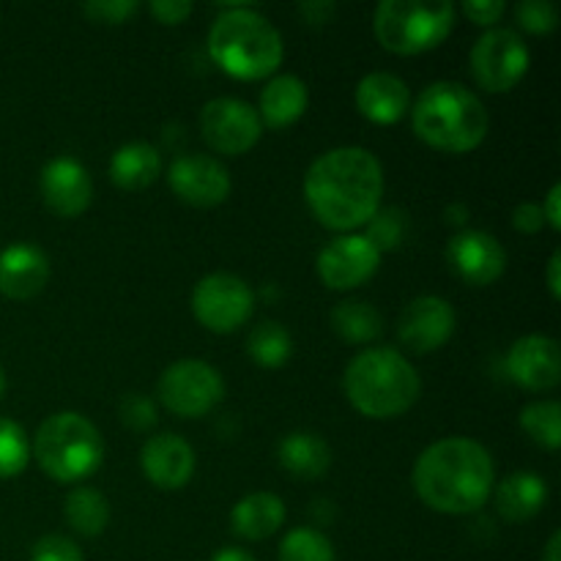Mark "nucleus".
Listing matches in <instances>:
<instances>
[{"label": "nucleus", "mask_w": 561, "mask_h": 561, "mask_svg": "<svg viewBox=\"0 0 561 561\" xmlns=\"http://www.w3.org/2000/svg\"><path fill=\"white\" fill-rule=\"evenodd\" d=\"M383 195L381 162L367 148H332L310 164L305 197L329 230H354L376 217Z\"/></svg>", "instance_id": "obj_1"}, {"label": "nucleus", "mask_w": 561, "mask_h": 561, "mask_svg": "<svg viewBox=\"0 0 561 561\" xmlns=\"http://www.w3.org/2000/svg\"><path fill=\"white\" fill-rule=\"evenodd\" d=\"M496 469L482 444L453 436L431 444L414 463V488L436 513L466 515L491 499Z\"/></svg>", "instance_id": "obj_2"}, {"label": "nucleus", "mask_w": 561, "mask_h": 561, "mask_svg": "<svg viewBox=\"0 0 561 561\" xmlns=\"http://www.w3.org/2000/svg\"><path fill=\"white\" fill-rule=\"evenodd\" d=\"M488 110L474 93L460 82H433L416 99L411 110V126L416 137L436 151H474L488 135Z\"/></svg>", "instance_id": "obj_3"}, {"label": "nucleus", "mask_w": 561, "mask_h": 561, "mask_svg": "<svg viewBox=\"0 0 561 561\" xmlns=\"http://www.w3.org/2000/svg\"><path fill=\"white\" fill-rule=\"evenodd\" d=\"M343 389L359 414L370 420H392L416 403L422 381L403 354L392 348H370L351 359Z\"/></svg>", "instance_id": "obj_4"}, {"label": "nucleus", "mask_w": 561, "mask_h": 561, "mask_svg": "<svg viewBox=\"0 0 561 561\" xmlns=\"http://www.w3.org/2000/svg\"><path fill=\"white\" fill-rule=\"evenodd\" d=\"M208 53L217 66L239 80H261L283 64V36L250 5H233L214 20Z\"/></svg>", "instance_id": "obj_5"}, {"label": "nucleus", "mask_w": 561, "mask_h": 561, "mask_svg": "<svg viewBox=\"0 0 561 561\" xmlns=\"http://www.w3.org/2000/svg\"><path fill=\"white\" fill-rule=\"evenodd\" d=\"M33 453L53 480L80 482L102 466L104 442L91 420L75 411H60L42 422Z\"/></svg>", "instance_id": "obj_6"}, {"label": "nucleus", "mask_w": 561, "mask_h": 561, "mask_svg": "<svg viewBox=\"0 0 561 561\" xmlns=\"http://www.w3.org/2000/svg\"><path fill=\"white\" fill-rule=\"evenodd\" d=\"M455 9L447 0H383L376 9V36L389 53L420 55L449 36Z\"/></svg>", "instance_id": "obj_7"}, {"label": "nucleus", "mask_w": 561, "mask_h": 561, "mask_svg": "<svg viewBox=\"0 0 561 561\" xmlns=\"http://www.w3.org/2000/svg\"><path fill=\"white\" fill-rule=\"evenodd\" d=\"M225 398V381L211 365L201 359H181L159 378V400L175 416L197 420L217 409Z\"/></svg>", "instance_id": "obj_8"}, {"label": "nucleus", "mask_w": 561, "mask_h": 561, "mask_svg": "<svg viewBox=\"0 0 561 561\" xmlns=\"http://www.w3.org/2000/svg\"><path fill=\"white\" fill-rule=\"evenodd\" d=\"M529 60V49L518 31L491 27L471 47V75L485 91L507 93L524 80Z\"/></svg>", "instance_id": "obj_9"}, {"label": "nucleus", "mask_w": 561, "mask_h": 561, "mask_svg": "<svg viewBox=\"0 0 561 561\" xmlns=\"http://www.w3.org/2000/svg\"><path fill=\"white\" fill-rule=\"evenodd\" d=\"M255 307V294L241 277L217 272L203 277L192 290V312L206 329L228 334L244 327Z\"/></svg>", "instance_id": "obj_10"}, {"label": "nucleus", "mask_w": 561, "mask_h": 561, "mask_svg": "<svg viewBox=\"0 0 561 561\" xmlns=\"http://www.w3.org/2000/svg\"><path fill=\"white\" fill-rule=\"evenodd\" d=\"M201 129L208 146L228 157L247 153L261 140L263 124L257 110L241 99H211L201 113Z\"/></svg>", "instance_id": "obj_11"}, {"label": "nucleus", "mask_w": 561, "mask_h": 561, "mask_svg": "<svg viewBox=\"0 0 561 561\" xmlns=\"http://www.w3.org/2000/svg\"><path fill=\"white\" fill-rule=\"evenodd\" d=\"M381 252L365 236H340L318 252V277L332 290H351L376 274Z\"/></svg>", "instance_id": "obj_12"}, {"label": "nucleus", "mask_w": 561, "mask_h": 561, "mask_svg": "<svg viewBox=\"0 0 561 561\" xmlns=\"http://www.w3.org/2000/svg\"><path fill=\"white\" fill-rule=\"evenodd\" d=\"M168 179L175 195L197 208L219 206L230 195V173L222 162L206 157V153L173 159Z\"/></svg>", "instance_id": "obj_13"}, {"label": "nucleus", "mask_w": 561, "mask_h": 561, "mask_svg": "<svg viewBox=\"0 0 561 561\" xmlns=\"http://www.w3.org/2000/svg\"><path fill=\"white\" fill-rule=\"evenodd\" d=\"M455 332V310L442 296H420L403 310L398 337L414 354H431L442 348Z\"/></svg>", "instance_id": "obj_14"}, {"label": "nucleus", "mask_w": 561, "mask_h": 561, "mask_svg": "<svg viewBox=\"0 0 561 561\" xmlns=\"http://www.w3.org/2000/svg\"><path fill=\"white\" fill-rule=\"evenodd\" d=\"M447 261L463 283L482 288L502 277L507 252L485 230H463L447 244Z\"/></svg>", "instance_id": "obj_15"}, {"label": "nucleus", "mask_w": 561, "mask_h": 561, "mask_svg": "<svg viewBox=\"0 0 561 561\" xmlns=\"http://www.w3.org/2000/svg\"><path fill=\"white\" fill-rule=\"evenodd\" d=\"M140 466L162 491H179L195 474V449L175 433H159L140 449Z\"/></svg>", "instance_id": "obj_16"}, {"label": "nucleus", "mask_w": 561, "mask_h": 561, "mask_svg": "<svg viewBox=\"0 0 561 561\" xmlns=\"http://www.w3.org/2000/svg\"><path fill=\"white\" fill-rule=\"evenodd\" d=\"M42 197L58 217H80L93 197L88 170L77 159L58 157L42 170Z\"/></svg>", "instance_id": "obj_17"}, {"label": "nucleus", "mask_w": 561, "mask_h": 561, "mask_svg": "<svg viewBox=\"0 0 561 561\" xmlns=\"http://www.w3.org/2000/svg\"><path fill=\"white\" fill-rule=\"evenodd\" d=\"M507 370L520 387L535 389V392H546L561 381V359H559V343L546 337V334H529L520 337L518 343L510 348Z\"/></svg>", "instance_id": "obj_18"}, {"label": "nucleus", "mask_w": 561, "mask_h": 561, "mask_svg": "<svg viewBox=\"0 0 561 561\" xmlns=\"http://www.w3.org/2000/svg\"><path fill=\"white\" fill-rule=\"evenodd\" d=\"M49 279V261L38 247L11 244L0 252V294L9 299H33Z\"/></svg>", "instance_id": "obj_19"}, {"label": "nucleus", "mask_w": 561, "mask_h": 561, "mask_svg": "<svg viewBox=\"0 0 561 561\" xmlns=\"http://www.w3.org/2000/svg\"><path fill=\"white\" fill-rule=\"evenodd\" d=\"M409 85L398 75L373 71L356 85V107L373 124H394L409 113Z\"/></svg>", "instance_id": "obj_20"}, {"label": "nucleus", "mask_w": 561, "mask_h": 561, "mask_svg": "<svg viewBox=\"0 0 561 561\" xmlns=\"http://www.w3.org/2000/svg\"><path fill=\"white\" fill-rule=\"evenodd\" d=\"M310 93L307 85L294 75H277L261 93V110L257 118L272 129H285L305 115Z\"/></svg>", "instance_id": "obj_21"}, {"label": "nucleus", "mask_w": 561, "mask_h": 561, "mask_svg": "<svg viewBox=\"0 0 561 561\" xmlns=\"http://www.w3.org/2000/svg\"><path fill=\"white\" fill-rule=\"evenodd\" d=\"M546 480L531 474V471L510 474L507 480L496 488V510L504 520H510V524H520V520L535 518V515L546 507Z\"/></svg>", "instance_id": "obj_22"}, {"label": "nucleus", "mask_w": 561, "mask_h": 561, "mask_svg": "<svg viewBox=\"0 0 561 561\" xmlns=\"http://www.w3.org/2000/svg\"><path fill=\"white\" fill-rule=\"evenodd\" d=\"M277 458L285 471H290L299 480H318L332 466V449L316 433L296 431L279 442Z\"/></svg>", "instance_id": "obj_23"}, {"label": "nucleus", "mask_w": 561, "mask_h": 561, "mask_svg": "<svg viewBox=\"0 0 561 561\" xmlns=\"http://www.w3.org/2000/svg\"><path fill=\"white\" fill-rule=\"evenodd\" d=\"M285 524V504L274 493H250L230 513V526L244 540H266Z\"/></svg>", "instance_id": "obj_24"}, {"label": "nucleus", "mask_w": 561, "mask_h": 561, "mask_svg": "<svg viewBox=\"0 0 561 561\" xmlns=\"http://www.w3.org/2000/svg\"><path fill=\"white\" fill-rule=\"evenodd\" d=\"M162 173V153L151 142H126L113 153L110 162V175L113 184L121 190H146Z\"/></svg>", "instance_id": "obj_25"}, {"label": "nucleus", "mask_w": 561, "mask_h": 561, "mask_svg": "<svg viewBox=\"0 0 561 561\" xmlns=\"http://www.w3.org/2000/svg\"><path fill=\"white\" fill-rule=\"evenodd\" d=\"M66 520L75 531L85 537H96L107 529L110 504L96 488H75L66 499Z\"/></svg>", "instance_id": "obj_26"}, {"label": "nucleus", "mask_w": 561, "mask_h": 561, "mask_svg": "<svg viewBox=\"0 0 561 561\" xmlns=\"http://www.w3.org/2000/svg\"><path fill=\"white\" fill-rule=\"evenodd\" d=\"M332 327L345 343H370L381 334V316L367 301H343L332 310Z\"/></svg>", "instance_id": "obj_27"}, {"label": "nucleus", "mask_w": 561, "mask_h": 561, "mask_svg": "<svg viewBox=\"0 0 561 561\" xmlns=\"http://www.w3.org/2000/svg\"><path fill=\"white\" fill-rule=\"evenodd\" d=\"M247 351L261 367H283L294 354V340L283 323L263 321L247 337Z\"/></svg>", "instance_id": "obj_28"}, {"label": "nucleus", "mask_w": 561, "mask_h": 561, "mask_svg": "<svg viewBox=\"0 0 561 561\" xmlns=\"http://www.w3.org/2000/svg\"><path fill=\"white\" fill-rule=\"evenodd\" d=\"M520 427L540 447L557 453L561 447V405L557 400H537L520 411Z\"/></svg>", "instance_id": "obj_29"}, {"label": "nucleus", "mask_w": 561, "mask_h": 561, "mask_svg": "<svg viewBox=\"0 0 561 561\" xmlns=\"http://www.w3.org/2000/svg\"><path fill=\"white\" fill-rule=\"evenodd\" d=\"M31 460V442L14 420L0 416V480H9L25 471Z\"/></svg>", "instance_id": "obj_30"}, {"label": "nucleus", "mask_w": 561, "mask_h": 561, "mask_svg": "<svg viewBox=\"0 0 561 561\" xmlns=\"http://www.w3.org/2000/svg\"><path fill=\"white\" fill-rule=\"evenodd\" d=\"M279 561H337V557L321 531L294 529L279 542Z\"/></svg>", "instance_id": "obj_31"}, {"label": "nucleus", "mask_w": 561, "mask_h": 561, "mask_svg": "<svg viewBox=\"0 0 561 561\" xmlns=\"http://www.w3.org/2000/svg\"><path fill=\"white\" fill-rule=\"evenodd\" d=\"M403 230H405V217L398 211V208H387V211L378 208L376 217L367 222L365 239L370 241L378 252L394 250V247L400 244V239H403Z\"/></svg>", "instance_id": "obj_32"}, {"label": "nucleus", "mask_w": 561, "mask_h": 561, "mask_svg": "<svg viewBox=\"0 0 561 561\" xmlns=\"http://www.w3.org/2000/svg\"><path fill=\"white\" fill-rule=\"evenodd\" d=\"M515 20L529 33H551L559 25V11L551 0H524L515 9Z\"/></svg>", "instance_id": "obj_33"}, {"label": "nucleus", "mask_w": 561, "mask_h": 561, "mask_svg": "<svg viewBox=\"0 0 561 561\" xmlns=\"http://www.w3.org/2000/svg\"><path fill=\"white\" fill-rule=\"evenodd\" d=\"M137 9H140V5H137L135 0H88V3L82 5L88 20L104 22V25H121V22H126L129 16H135Z\"/></svg>", "instance_id": "obj_34"}, {"label": "nucleus", "mask_w": 561, "mask_h": 561, "mask_svg": "<svg viewBox=\"0 0 561 561\" xmlns=\"http://www.w3.org/2000/svg\"><path fill=\"white\" fill-rule=\"evenodd\" d=\"M31 561H85L75 540L64 535H44L33 546Z\"/></svg>", "instance_id": "obj_35"}, {"label": "nucleus", "mask_w": 561, "mask_h": 561, "mask_svg": "<svg viewBox=\"0 0 561 561\" xmlns=\"http://www.w3.org/2000/svg\"><path fill=\"white\" fill-rule=\"evenodd\" d=\"M121 420L131 427V431H148V427L157 425V409L148 398L142 394H129L121 403Z\"/></svg>", "instance_id": "obj_36"}, {"label": "nucleus", "mask_w": 561, "mask_h": 561, "mask_svg": "<svg viewBox=\"0 0 561 561\" xmlns=\"http://www.w3.org/2000/svg\"><path fill=\"white\" fill-rule=\"evenodd\" d=\"M504 0H466L463 11L469 20H474L477 25H493V22L502 20L504 14Z\"/></svg>", "instance_id": "obj_37"}, {"label": "nucleus", "mask_w": 561, "mask_h": 561, "mask_svg": "<svg viewBox=\"0 0 561 561\" xmlns=\"http://www.w3.org/2000/svg\"><path fill=\"white\" fill-rule=\"evenodd\" d=\"M151 11L159 22L179 25L184 16L192 14V0H153Z\"/></svg>", "instance_id": "obj_38"}, {"label": "nucleus", "mask_w": 561, "mask_h": 561, "mask_svg": "<svg viewBox=\"0 0 561 561\" xmlns=\"http://www.w3.org/2000/svg\"><path fill=\"white\" fill-rule=\"evenodd\" d=\"M513 225L520 233H537V230L546 225V217H542V208L537 203H520L513 211Z\"/></svg>", "instance_id": "obj_39"}, {"label": "nucleus", "mask_w": 561, "mask_h": 561, "mask_svg": "<svg viewBox=\"0 0 561 561\" xmlns=\"http://www.w3.org/2000/svg\"><path fill=\"white\" fill-rule=\"evenodd\" d=\"M334 9H337V5H334L332 0H307V3H299V14L305 16L310 25H323V22L334 14Z\"/></svg>", "instance_id": "obj_40"}, {"label": "nucleus", "mask_w": 561, "mask_h": 561, "mask_svg": "<svg viewBox=\"0 0 561 561\" xmlns=\"http://www.w3.org/2000/svg\"><path fill=\"white\" fill-rule=\"evenodd\" d=\"M559 201H561V184H553L551 192L546 195V203H542V217L551 225L553 230L561 228V214H559Z\"/></svg>", "instance_id": "obj_41"}, {"label": "nucleus", "mask_w": 561, "mask_h": 561, "mask_svg": "<svg viewBox=\"0 0 561 561\" xmlns=\"http://www.w3.org/2000/svg\"><path fill=\"white\" fill-rule=\"evenodd\" d=\"M559 268H561V252L557 250L548 261V290H551L553 299H561V277H559Z\"/></svg>", "instance_id": "obj_42"}, {"label": "nucleus", "mask_w": 561, "mask_h": 561, "mask_svg": "<svg viewBox=\"0 0 561 561\" xmlns=\"http://www.w3.org/2000/svg\"><path fill=\"white\" fill-rule=\"evenodd\" d=\"M211 561H255V557L247 551H241V548H222V551L214 553Z\"/></svg>", "instance_id": "obj_43"}, {"label": "nucleus", "mask_w": 561, "mask_h": 561, "mask_svg": "<svg viewBox=\"0 0 561 561\" xmlns=\"http://www.w3.org/2000/svg\"><path fill=\"white\" fill-rule=\"evenodd\" d=\"M542 561H561V535L553 531L551 540H548L546 553H542Z\"/></svg>", "instance_id": "obj_44"}, {"label": "nucleus", "mask_w": 561, "mask_h": 561, "mask_svg": "<svg viewBox=\"0 0 561 561\" xmlns=\"http://www.w3.org/2000/svg\"><path fill=\"white\" fill-rule=\"evenodd\" d=\"M447 217H449V222L463 225L466 217H469V211H466V206H460V203H455V206L447 208Z\"/></svg>", "instance_id": "obj_45"}, {"label": "nucleus", "mask_w": 561, "mask_h": 561, "mask_svg": "<svg viewBox=\"0 0 561 561\" xmlns=\"http://www.w3.org/2000/svg\"><path fill=\"white\" fill-rule=\"evenodd\" d=\"M3 389H5V373L3 367H0V394H3Z\"/></svg>", "instance_id": "obj_46"}]
</instances>
